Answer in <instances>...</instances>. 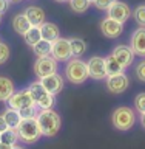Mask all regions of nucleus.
Returning a JSON list of instances; mask_svg holds the SVG:
<instances>
[{
	"label": "nucleus",
	"mask_w": 145,
	"mask_h": 149,
	"mask_svg": "<svg viewBox=\"0 0 145 149\" xmlns=\"http://www.w3.org/2000/svg\"><path fill=\"white\" fill-rule=\"evenodd\" d=\"M37 123L40 126L42 135L48 138L56 137L60 132V127H62V120H60V115L57 112H54L53 109H43L37 112Z\"/></svg>",
	"instance_id": "f257e3e1"
},
{
	"label": "nucleus",
	"mask_w": 145,
	"mask_h": 149,
	"mask_svg": "<svg viewBox=\"0 0 145 149\" xmlns=\"http://www.w3.org/2000/svg\"><path fill=\"white\" fill-rule=\"evenodd\" d=\"M65 78L71 84H76V86L83 84L90 78L87 62L82 61L80 58H71L69 61H67V65H65Z\"/></svg>",
	"instance_id": "f03ea898"
},
{
	"label": "nucleus",
	"mask_w": 145,
	"mask_h": 149,
	"mask_svg": "<svg viewBox=\"0 0 145 149\" xmlns=\"http://www.w3.org/2000/svg\"><path fill=\"white\" fill-rule=\"evenodd\" d=\"M111 123L118 130H122V132H127L136 124V112L131 107L122 106L114 109L113 115H111Z\"/></svg>",
	"instance_id": "7ed1b4c3"
},
{
	"label": "nucleus",
	"mask_w": 145,
	"mask_h": 149,
	"mask_svg": "<svg viewBox=\"0 0 145 149\" xmlns=\"http://www.w3.org/2000/svg\"><path fill=\"white\" fill-rule=\"evenodd\" d=\"M19 140H22L25 144H34L42 137L40 126L37 123V118H26L22 120V123L17 127Z\"/></svg>",
	"instance_id": "20e7f679"
},
{
	"label": "nucleus",
	"mask_w": 145,
	"mask_h": 149,
	"mask_svg": "<svg viewBox=\"0 0 145 149\" xmlns=\"http://www.w3.org/2000/svg\"><path fill=\"white\" fill-rule=\"evenodd\" d=\"M51 56L57 61V62H67L73 58L71 53V45H69V39L65 37H59L53 42V48H51Z\"/></svg>",
	"instance_id": "39448f33"
},
{
	"label": "nucleus",
	"mask_w": 145,
	"mask_h": 149,
	"mask_svg": "<svg viewBox=\"0 0 145 149\" xmlns=\"http://www.w3.org/2000/svg\"><path fill=\"white\" fill-rule=\"evenodd\" d=\"M57 61H56L53 56H42V58H37L36 64H34V73L37 78H43L48 76V74L57 73Z\"/></svg>",
	"instance_id": "423d86ee"
},
{
	"label": "nucleus",
	"mask_w": 145,
	"mask_h": 149,
	"mask_svg": "<svg viewBox=\"0 0 145 149\" xmlns=\"http://www.w3.org/2000/svg\"><path fill=\"white\" fill-rule=\"evenodd\" d=\"M87 65H88V73H90L91 79L102 81V79H107V76H108L107 67H105V58H102V56H91L87 61Z\"/></svg>",
	"instance_id": "0eeeda50"
},
{
	"label": "nucleus",
	"mask_w": 145,
	"mask_h": 149,
	"mask_svg": "<svg viewBox=\"0 0 145 149\" xmlns=\"http://www.w3.org/2000/svg\"><path fill=\"white\" fill-rule=\"evenodd\" d=\"M130 87V78L125 73L107 76V88L113 95H120Z\"/></svg>",
	"instance_id": "6e6552de"
},
{
	"label": "nucleus",
	"mask_w": 145,
	"mask_h": 149,
	"mask_svg": "<svg viewBox=\"0 0 145 149\" xmlns=\"http://www.w3.org/2000/svg\"><path fill=\"white\" fill-rule=\"evenodd\" d=\"M107 13H108V17L114 19V20H118L120 23H125L133 14L131 8H130L125 2H120V0L114 2L108 9H107Z\"/></svg>",
	"instance_id": "1a4fd4ad"
},
{
	"label": "nucleus",
	"mask_w": 145,
	"mask_h": 149,
	"mask_svg": "<svg viewBox=\"0 0 145 149\" xmlns=\"http://www.w3.org/2000/svg\"><path fill=\"white\" fill-rule=\"evenodd\" d=\"M124 31V23H120L114 19L107 16L104 20L100 22V33L107 39H118Z\"/></svg>",
	"instance_id": "9d476101"
},
{
	"label": "nucleus",
	"mask_w": 145,
	"mask_h": 149,
	"mask_svg": "<svg viewBox=\"0 0 145 149\" xmlns=\"http://www.w3.org/2000/svg\"><path fill=\"white\" fill-rule=\"evenodd\" d=\"M111 54L114 56V59L118 61L124 68L130 67V65L134 62V56H136L133 53L131 47H130V45H122V44L116 45L113 48V51H111Z\"/></svg>",
	"instance_id": "9b49d317"
},
{
	"label": "nucleus",
	"mask_w": 145,
	"mask_h": 149,
	"mask_svg": "<svg viewBox=\"0 0 145 149\" xmlns=\"http://www.w3.org/2000/svg\"><path fill=\"white\" fill-rule=\"evenodd\" d=\"M8 107H12L16 110H22L23 107H28L31 104H34L32 98L30 95L28 90H19V92H14L11 96L8 98Z\"/></svg>",
	"instance_id": "f8f14e48"
},
{
	"label": "nucleus",
	"mask_w": 145,
	"mask_h": 149,
	"mask_svg": "<svg viewBox=\"0 0 145 149\" xmlns=\"http://www.w3.org/2000/svg\"><path fill=\"white\" fill-rule=\"evenodd\" d=\"M39 81L42 82V86L46 88V92L51 93V95H54V96L62 92V88H63V78L57 73L43 76V78H40Z\"/></svg>",
	"instance_id": "ddd939ff"
},
{
	"label": "nucleus",
	"mask_w": 145,
	"mask_h": 149,
	"mask_svg": "<svg viewBox=\"0 0 145 149\" xmlns=\"http://www.w3.org/2000/svg\"><path fill=\"white\" fill-rule=\"evenodd\" d=\"M130 47H131L133 53L136 56L145 58V28L139 26L137 30H134L130 39Z\"/></svg>",
	"instance_id": "4468645a"
},
{
	"label": "nucleus",
	"mask_w": 145,
	"mask_h": 149,
	"mask_svg": "<svg viewBox=\"0 0 145 149\" xmlns=\"http://www.w3.org/2000/svg\"><path fill=\"white\" fill-rule=\"evenodd\" d=\"M25 16L28 17L31 25H34V26H40L45 22V11L40 6H34V5L28 6L25 9Z\"/></svg>",
	"instance_id": "2eb2a0df"
},
{
	"label": "nucleus",
	"mask_w": 145,
	"mask_h": 149,
	"mask_svg": "<svg viewBox=\"0 0 145 149\" xmlns=\"http://www.w3.org/2000/svg\"><path fill=\"white\" fill-rule=\"evenodd\" d=\"M40 33H42V39L45 40H49V42H54L56 39L60 37V31H59V26L53 22H43L40 25Z\"/></svg>",
	"instance_id": "dca6fc26"
},
{
	"label": "nucleus",
	"mask_w": 145,
	"mask_h": 149,
	"mask_svg": "<svg viewBox=\"0 0 145 149\" xmlns=\"http://www.w3.org/2000/svg\"><path fill=\"white\" fill-rule=\"evenodd\" d=\"M31 26L32 25L30 23V20H28V17L25 16V13L23 14H16V16L12 17V28H14V31H16L17 34L23 36Z\"/></svg>",
	"instance_id": "f3484780"
},
{
	"label": "nucleus",
	"mask_w": 145,
	"mask_h": 149,
	"mask_svg": "<svg viewBox=\"0 0 145 149\" xmlns=\"http://www.w3.org/2000/svg\"><path fill=\"white\" fill-rule=\"evenodd\" d=\"M2 115H3L5 121H6L8 127H11V129H17L19 124L22 123V115H20V112L16 110V109H12V107H6V109L3 110Z\"/></svg>",
	"instance_id": "a211bd4d"
},
{
	"label": "nucleus",
	"mask_w": 145,
	"mask_h": 149,
	"mask_svg": "<svg viewBox=\"0 0 145 149\" xmlns=\"http://www.w3.org/2000/svg\"><path fill=\"white\" fill-rule=\"evenodd\" d=\"M28 92H30V95H31V98H32V101H34V104H36V106L40 102L42 98H45L46 95H48L46 88L42 86V82H40V81L31 82L30 86H28Z\"/></svg>",
	"instance_id": "6ab92c4d"
},
{
	"label": "nucleus",
	"mask_w": 145,
	"mask_h": 149,
	"mask_svg": "<svg viewBox=\"0 0 145 149\" xmlns=\"http://www.w3.org/2000/svg\"><path fill=\"white\" fill-rule=\"evenodd\" d=\"M14 93V84L9 78L0 76V101L6 102L8 98Z\"/></svg>",
	"instance_id": "aec40b11"
},
{
	"label": "nucleus",
	"mask_w": 145,
	"mask_h": 149,
	"mask_svg": "<svg viewBox=\"0 0 145 149\" xmlns=\"http://www.w3.org/2000/svg\"><path fill=\"white\" fill-rule=\"evenodd\" d=\"M69 45H71V53L73 58H80L87 51V42L80 39V37H73L69 39Z\"/></svg>",
	"instance_id": "412c9836"
},
{
	"label": "nucleus",
	"mask_w": 145,
	"mask_h": 149,
	"mask_svg": "<svg viewBox=\"0 0 145 149\" xmlns=\"http://www.w3.org/2000/svg\"><path fill=\"white\" fill-rule=\"evenodd\" d=\"M51 48H53V42L40 39L34 47H32V51H34V54L37 56V58H42V56H49Z\"/></svg>",
	"instance_id": "4be33fe9"
},
{
	"label": "nucleus",
	"mask_w": 145,
	"mask_h": 149,
	"mask_svg": "<svg viewBox=\"0 0 145 149\" xmlns=\"http://www.w3.org/2000/svg\"><path fill=\"white\" fill-rule=\"evenodd\" d=\"M105 67H107V73H108V76L111 74H119V73H124V67L120 65L118 61L114 59L113 54H108L105 58Z\"/></svg>",
	"instance_id": "5701e85b"
},
{
	"label": "nucleus",
	"mask_w": 145,
	"mask_h": 149,
	"mask_svg": "<svg viewBox=\"0 0 145 149\" xmlns=\"http://www.w3.org/2000/svg\"><path fill=\"white\" fill-rule=\"evenodd\" d=\"M23 39L30 47H34L37 42L42 39V33H40V26H34L32 25L30 30H28L25 34H23Z\"/></svg>",
	"instance_id": "b1692460"
},
{
	"label": "nucleus",
	"mask_w": 145,
	"mask_h": 149,
	"mask_svg": "<svg viewBox=\"0 0 145 149\" xmlns=\"http://www.w3.org/2000/svg\"><path fill=\"white\" fill-rule=\"evenodd\" d=\"M19 140V134H17V129H11L8 127L6 130H3V132H0V141L6 143V144H16Z\"/></svg>",
	"instance_id": "393cba45"
},
{
	"label": "nucleus",
	"mask_w": 145,
	"mask_h": 149,
	"mask_svg": "<svg viewBox=\"0 0 145 149\" xmlns=\"http://www.w3.org/2000/svg\"><path fill=\"white\" fill-rule=\"evenodd\" d=\"M68 3H69V8L77 14H83L91 5L90 0H68Z\"/></svg>",
	"instance_id": "a878e982"
},
{
	"label": "nucleus",
	"mask_w": 145,
	"mask_h": 149,
	"mask_svg": "<svg viewBox=\"0 0 145 149\" xmlns=\"http://www.w3.org/2000/svg\"><path fill=\"white\" fill-rule=\"evenodd\" d=\"M131 16L134 17V22H136L139 26L145 28V5H139V6L134 9V13Z\"/></svg>",
	"instance_id": "bb28decb"
},
{
	"label": "nucleus",
	"mask_w": 145,
	"mask_h": 149,
	"mask_svg": "<svg viewBox=\"0 0 145 149\" xmlns=\"http://www.w3.org/2000/svg\"><path fill=\"white\" fill-rule=\"evenodd\" d=\"M54 104H56V98H54V95L48 93V95H46L45 98H42V100H40V102L37 104V109H39V110H43V109H53Z\"/></svg>",
	"instance_id": "cd10ccee"
},
{
	"label": "nucleus",
	"mask_w": 145,
	"mask_h": 149,
	"mask_svg": "<svg viewBox=\"0 0 145 149\" xmlns=\"http://www.w3.org/2000/svg\"><path fill=\"white\" fill-rule=\"evenodd\" d=\"M134 110L139 112V113L145 112V92L137 93L136 98H134Z\"/></svg>",
	"instance_id": "c85d7f7f"
},
{
	"label": "nucleus",
	"mask_w": 145,
	"mask_h": 149,
	"mask_svg": "<svg viewBox=\"0 0 145 149\" xmlns=\"http://www.w3.org/2000/svg\"><path fill=\"white\" fill-rule=\"evenodd\" d=\"M20 112V115H22V120H26V118H36L37 116V106L36 104H31V106H28V107H23L22 110H19Z\"/></svg>",
	"instance_id": "c756f323"
},
{
	"label": "nucleus",
	"mask_w": 145,
	"mask_h": 149,
	"mask_svg": "<svg viewBox=\"0 0 145 149\" xmlns=\"http://www.w3.org/2000/svg\"><path fill=\"white\" fill-rule=\"evenodd\" d=\"M134 73H136V78L139 79L141 82H145V59L139 61L134 67Z\"/></svg>",
	"instance_id": "7c9ffc66"
},
{
	"label": "nucleus",
	"mask_w": 145,
	"mask_h": 149,
	"mask_svg": "<svg viewBox=\"0 0 145 149\" xmlns=\"http://www.w3.org/2000/svg\"><path fill=\"white\" fill-rule=\"evenodd\" d=\"M9 56H11V50H9V47L5 44V42H0V65L8 62Z\"/></svg>",
	"instance_id": "2f4dec72"
},
{
	"label": "nucleus",
	"mask_w": 145,
	"mask_h": 149,
	"mask_svg": "<svg viewBox=\"0 0 145 149\" xmlns=\"http://www.w3.org/2000/svg\"><path fill=\"white\" fill-rule=\"evenodd\" d=\"M114 2H118V0H94L93 5H94L97 9H100V11H107Z\"/></svg>",
	"instance_id": "473e14b6"
},
{
	"label": "nucleus",
	"mask_w": 145,
	"mask_h": 149,
	"mask_svg": "<svg viewBox=\"0 0 145 149\" xmlns=\"http://www.w3.org/2000/svg\"><path fill=\"white\" fill-rule=\"evenodd\" d=\"M9 8V0H0V14L6 13Z\"/></svg>",
	"instance_id": "72a5a7b5"
},
{
	"label": "nucleus",
	"mask_w": 145,
	"mask_h": 149,
	"mask_svg": "<svg viewBox=\"0 0 145 149\" xmlns=\"http://www.w3.org/2000/svg\"><path fill=\"white\" fill-rule=\"evenodd\" d=\"M6 129H8V124H6V121H5L3 115H0V132H3V130H6Z\"/></svg>",
	"instance_id": "f704fd0d"
},
{
	"label": "nucleus",
	"mask_w": 145,
	"mask_h": 149,
	"mask_svg": "<svg viewBox=\"0 0 145 149\" xmlns=\"http://www.w3.org/2000/svg\"><path fill=\"white\" fill-rule=\"evenodd\" d=\"M12 146H14V144H12ZM12 146H11V144H6V143L0 141V149H11Z\"/></svg>",
	"instance_id": "c9c22d12"
},
{
	"label": "nucleus",
	"mask_w": 145,
	"mask_h": 149,
	"mask_svg": "<svg viewBox=\"0 0 145 149\" xmlns=\"http://www.w3.org/2000/svg\"><path fill=\"white\" fill-rule=\"evenodd\" d=\"M141 124H142V127L145 129V112L141 113Z\"/></svg>",
	"instance_id": "e433bc0d"
},
{
	"label": "nucleus",
	"mask_w": 145,
	"mask_h": 149,
	"mask_svg": "<svg viewBox=\"0 0 145 149\" xmlns=\"http://www.w3.org/2000/svg\"><path fill=\"white\" fill-rule=\"evenodd\" d=\"M11 149H25V148H23V146H19V144H14Z\"/></svg>",
	"instance_id": "4c0bfd02"
},
{
	"label": "nucleus",
	"mask_w": 145,
	"mask_h": 149,
	"mask_svg": "<svg viewBox=\"0 0 145 149\" xmlns=\"http://www.w3.org/2000/svg\"><path fill=\"white\" fill-rule=\"evenodd\" d=\"M9 2H14V3H17V2H22V0H9Z\"/></svg>",
	"instance_id": "58836bf2"
},
{
	"label": "nucleus",
	"mask_w": 145,
	"mask_h": 149,
	"mask_svg": "<svg viewBox=\"0 0 145 149\" xmlns=\"http://www.w3.org/2000/svg\"><path fill=\"white\" fill-rule=\"evenodd\" d=\"M56 2H60V3H62V2H68V0H56Z\"/></svg>",
	"instance_id": "ea45409f"
},
{
	"label": "nucleus",
	"mask_w": 145,
	"mask_h": 149,
	"mask_svg": "<svg viewBox=\"0 0 145 149\" xmlns=\"http://www.w3.org/2000/svg\"><path fill=\"white\" fill-rule=\"evenodd\" d=\"M0 22H2V14H0Z\"/></svg>",
	"instance_id": "a19ab883"
},
{
	"label": "nucleus",
	"mask_w": 145,
	"mask_h": 149,
	"mask_svg": "<svg viewBox=\"0 0 145 149\" xmlns=\"http://www.w3.org/2000/svg\"><path fill=\"white\" fill-rule=\"evenodd\" d=\"M90 2H91V3H93V2H94V0H90Z\"/></svg>",
	"instance_id": "79ce46f5"
}]
</instances>
